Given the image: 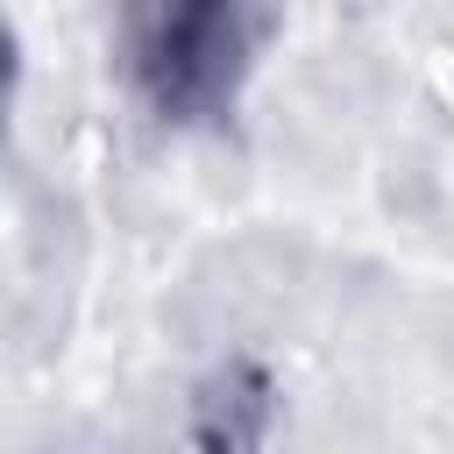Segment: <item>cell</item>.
Instances as JSON below:
<instances>
[{"label":"cell","mask_w":454,"mask_h":454,"mask_svg":"<svg viewBox=\"0 0 454 454\" xmlns=\"http://www.w3.org/2000/svg\"><path fill=\"white\" fill-rule=\"evenodd\" d=\"M262 0H114V64L163 128H220L262 64Z\"/></svg>","instance_id":"6da1fadb"}]
</instances>
